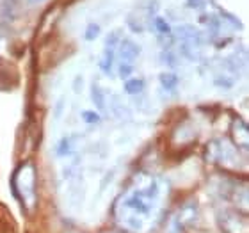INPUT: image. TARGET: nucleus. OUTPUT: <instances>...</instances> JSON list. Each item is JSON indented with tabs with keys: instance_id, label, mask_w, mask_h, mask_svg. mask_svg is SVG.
<instances>
[{
	"instance_id": "obj_1",
	"label": "nucleus",
	"mask_w": 249,
	"mask_h": 233,
	"mask_svg": "<svg viewBox=\"0 0 249 233\" xmlns=\"http://www.w3.org/2000/svg\"><path fill=\"white\" fill-rule=\"evenodd\" d=\"M141 54V48L135 45L132 39H123L120 45V57L123 59V62H130L137 59V55Z\"/></svg>"
},
{
	"instance_id": "obj_2",
	"label": "nucleus",
	"mask_w": 249,
	"mask_h": 233,
	"mask_svg": "<svg viewBox=\"0 0 249 233\" xmlns=\"http://www.w3.org/2000/svg\"><path fill=\"white\" fill-rule=\"evenodd\" d=\"M110 102H112V104H110V110H112V114L116 116V118L118 119H130V109L128 107H126V105L123 104V102H121V98L120 96H112V98H110Z\"/></svg>"
},
{
	"instance_id": "obj_3",
	"label": "nucleus",
	"mask_w": 249,
	"mask_h": 233,
	"mask_svg": "<svg viewBox=\"0 0 249 233\" xmlns=\"http://www.w3.org/2000/svg\"><path fill=\"white\" fill-rule=\"evenodd\" d=\"M112 64H114V50L112 48H105L104 57L100 59V70L105 73V75H112Z\"/></svg>"
},
{
	"instance_id": "obj_4",
	"label": "nucleus",
	"mask_w": 249,
	"mask_h": 233,
	"mask_svg": "<svg viewBox=\"0 0 249 233\" xmlns=\"http://www.w3.org/2000/svg\"><path fill=\"white\" fill-rule=\"evenodd\" d=\"M123 89L128 94H132V96L141 94L142 89H144V80H142V78H126L123 84Z\"/></svg>"
},
{
	"instance_id": "obj_5",
	"label": "nucleus",
	"mask_w": 249,
	"mask_h": 233,
	"mask_svg": "<svg viewBox=\"0 0 249 233\" xmlns=\"http://www.w3.org/2000/svg\"><path fill=\"white\" fill-rule=\"evenodd\" d=\"M91 100H93V104H94V107H96V109H100V110L105 109L104 91H102V88H100L96 82H93V86H91Z\"/></svg>"
},
{
	"instance_id": "obj_6",
	"label": "nucleus",
	"mask_w": 249,
	"mask_h": 233,
	"mask_svg": "<svg viewBox=\"0 0 249 233\" xmlns=\"http://www.w3.org/2000/svg\"><path fill=\"white\" fill-rule=\"evenodd\" d=\"M160 82L162 86L167 89V91H175L178 86V77L173 75V73H162L160 75Z\"/></svg>"
},
{
	"instance_id": "obj_7",
	"label": "nucleus",
	"mask_w": 249,
	"mask_h": 233,
	"mask_svg": "<svg viewBox=\"0 0 249 233\" xmlns=\"http://www.w3.org/2000/svg\"><path fill=\"white\" fill-rule=\"evenodd\" d=\"M71 143H73V139L70 137H64V139L59 143V146H57V155H61V157H64V155H70L71 153Z\"/></svg>"
},
{
	"instance_id": "obj_8",
	"label": "nucleus",
	"mask_w": 249,
	"mask_h": 233,
	"mask_svg": "<svg viewBox=\"0 0 249 233\" xmlns=\"http://www.w3.org/2000/svg\"><path fill=\"white\" fill-rule=\"evenodd\" d=\"M100 34V25H96V23H89L88 29H86V39L88 41H93V39H96Z\"/></svg>"
},
{
	"instance_id": "obj_9",
	"label": "nucleus",
	"mask_w": 249,
	"mask_h": 233,
	"mask_svg": "<svg viewBox=\"0 0 249 233\" xmlns=\"http://www.w3.org/2000/svg\"><path fill=\"white\" fill-rule=\"evenodd\" d=\"M82 119L89 125H94V123H100V121H102V118H100L96 112H93V110H82Z\"/></svg>"
},
{
	"instance_id": "obj_10",
	"label": "nucleus",
	"mask_w": 249,
	"mask_h": 233,
	"mask_svg": "<svg viewBox=\"0 0 249 233\" xmlns=\"http://www.w3.org/2000/svg\"><path fill=\"white\" fill-rule=\"evenodd\" d=\"M153 25H155V29L160 34H169V31H171V27H169V23H167L164 18H155V21H153Z\"/></svg>"
},
{
	"instance_id": "obj_11",
	"label": "nucleus",
	"mask_w": 249,
	"mask_h": 233,
	"mask_svg": "<svg viewBox=\"0 0 249 233\" xmlns=\"http://www.w3.org/2000/svg\"><path fill=\"white\" fill-rule=\"evenodd\" d=\"M132 72H134V66L132 64H128V62H123V64H120V70H118V73H120V77L123 78H130V75H132Z\"/></svg>"
},
{
	"instance_id": "obj_12",
	"label": "nucleus",
	"mask_w": 249,
	"mask_h": 233,
	"mask_svg": "<svg viewBox=\"0 0 249 233\" xmlns=\"http://www.w3.org/2000/svg\"><path fill=\"white\" fill-rule=\"evenodd\" d=\"M64 104H66V98L61 96V98L57 100V104H55V109H53V119H59L62 116V112H64Z\"/></svg>"
},
{
	"instance_id": "obj_13",
	"label": "nucleus",
	"mask_w": 249,
	"mask_h": 233,
	"mask_svg": "<svg viewBox=\"0 0 249 233\" xmlns=\"http://www.w3.org/2000/svg\"><path fill=\"white\" fill-rule=\"evenodd\" d=\"M120 32L116 31V32H112V34H109L107 36V39H105V48H114L116 47V43L120 41V36H118Z\"/></svg>"
},
{
	"instance_id": "obj_14",
	"label": "nucleus",
	"mask_w": 249,
	"mask_h": 233,
	"mask_svg": "<svg viewBox=\"0 0 249 233\" xmlns=\"http://www.w3.org/2000/svg\"><path fill=\"white\" fill-rule=\"evenodd\" d=\"M126 23H128V27L132 29V32H135V34H139V32L144 31V27L141 25V23H137V20H135L134 16H128V21H126Z\"/></svg>"
},
{
	"instance_id": "obj_15",
	"label": "nucleus",
	"mask_w": 249,
	"mask_h": 233,
	"mask_svg": "<svg viewBox=\"0 0 249 233\" xmlns=\"http://www.w3.org/2000/svg\"><path fill=\"white\" fill-rule=\"evenodd\" d=\"M162 61L167 62V64H169V66H171V68L177 66V59H175V55H173L171 50H166V52L162 54Z\"/></svg>"
},
{
	"instance_id": "obj_16",
	"label": "nucleus",
	"mask_w": 249,
	"mask_h": 233,
	"mask_svg": "<svg viewBox=\"0 0 249 233\" xmlns=\"http://www.w3.org/2000/svg\"><path fill=\"white\" fill-rule=\"evenodd\" d=\"M82 88H84V77L82 75H77L75 80H73V91H75V93H80Z\"/></svg>"
},
{
	"instance_id": "obj_17",
	"label": "nucleus",
	"mask_w": 249,
	"mask_h": 233,
	"mask_svg": "<svg viewBox=\"0 0 249 233\" xmlns=\"http://www.w3.org/2000/svg\"><path fill=\"white\" fill-rule=\"evenodd\" d=\"M213 82H215V86H219V88H231V86H233V82H231V80H221V78H215V80H213Z\"/></svg>"
},
{
	"instance_id": "obj_18",
	"label": "nucleus",
	"mask_w": 249,
	"mask_h": 233,
	"mask_svg": "<svg viewBox=\"0 0 249 233\" xmlns=\"http://www.w3.org/2000/svg\"><path fill=\"white\" fill-rule=\"evenodd\" d=\"M194 4H196V5H201L203 2H201V0H189V5H194Z\"/></svg>"
},
{
	"instance_id": "obj_19",
	"label": "nucleus",
	"mask_w": 249,
	"mask_h": 233,
	"mask_svg": "<svg viewBox=\"0 0 249 233\" xmlns=\"http://www.w3.org/2000/svg\"><path fill=\"white\" fill-rule=\"evenodd\" d=\"M29 4H41V2H45V0H27Z\"/></svg>"
}]
</instances>
